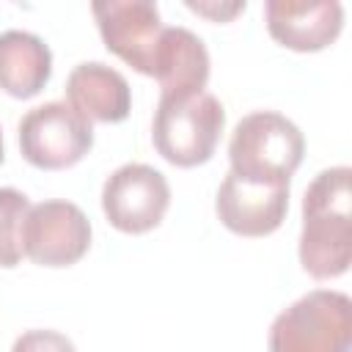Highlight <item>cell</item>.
<instances>
[{
	"label": "cell",
	"mask_w": 352,
	"mask_h": 352,
	"mask_svg": "<svg viewBox=\"0 0 352 352\" xmlns=\"http://www.w3.org/2000/svg\"><path fill=\"white\" fill-rule=\"evenodd\" d=\"M352 170L336 165L322 170L302 195L300 264L316 280L338 278L352 261Z\"/></svg>",
	"instance_id": "obj_1"
},
{
	"label": "cell",
	"mask_w": 352,
	"mask_h": 352,
	"mask_svg": "<svg viewBox=\"0 0 352 352\" xmlns=\"http://www.w3.org/2000/svg\"><path fill=\"white\" fill-rule=\"evenodd\" d=\"M305 154V138L294 121L275 110L245 116L231 135V173L256 184H289Z\"/></svg>",
	"instance_id": "obj_2"
},
{
	"label": "cell",
	"mask_w": 352,
	"mask_h": 352,
	"mask_svg": "<svg viewBox=\"0 0 352 352\" xmlns=\"http://www.w3.org/2000/svg\"><path fill=\"white\" fill-rule=\"evenodd\" d=\"M226 110L209 91L184 96H160L151 124V140L162 160L176 168L204 165L220 140Z\"/></svg>",
	"instance_id": "obj_3"
},
{
	"label": "cell",
	"mask_w": 352,
	"mask_h": 352,
	"mask_svg": "<svg viewBox=\"0 0 352 352\" xmlns=\"http://www.w3.org/2000/svg\"><path fill=\"white\" fill-rule=\"evenodd\" d=\"M267 346L270 352H349L352 300L333 289L308 292L275 316Z\"/></svg>",
	"instance_id": "obj_4"
},
{
	"label": "cell",
	"mask_w": 352,
	"mask_h": 352,
	"mask_svg": "<svg viewBox=\"0 0 352 352\" xmlns=\"http://www.w3.org/2000/svg\"><path fill=\"white\" fill-rule=\"evenodd\" d=\"M91 146L94 126L69 102L38 104L19 121V151L33 168H72L91 151Z\"/></svg>",
	"instance_id": "obj_5"
},
{
	"label": "cell",
	"mask_w": 352,
	"mask_h": 352,
	"mask_svg": "<svg viewBox=\"0 0 352 352\" xmlns=\"http://www.w3.org/2000/svg\"><path fill=\"white\" fill-rule=\"evenodd\" d=\"M168 179L143 162H126L113 170L102 187V209L113 228L124 234H146L157 228L168 212Z\"/></svg>",
	"instance_id": "obj_6"
},
{
	"label": "cell",
	"mask_w": 352,
	"mask_h": 352,
	"mask_svg": "<svg viewBox=\"0 0 352 352\" xmlns=\"http://www.w3.org/2000/svg\"><path fill=\"white\" fill-rule=\"evenodd\" d=\"M91 248V223L72 201H41L22 223V253L41 267H72Z\"/></svg>",
	"instance_id": "obj_7"
},
{
	"label": "cell",
	"mask_w": 352,
	"mask_h": 352,
	"mask_svg": "<svg viewBox=\"0 0 352 352\" xmlns=\"http://www.w3.org/2000/svg\"><path fill=\"white\" fill-rule=\"evenodd\" d=\"M91 11L104 47L135 72L151 77L154 52L162 36L157 6L151 0H96Z\"/></svg>",
	"instance_id": "obj_8"
},
{
	"label": "cell",
	"mask_w": 352,
	"mask_h": 352,
	"mask_svg": "<svg viewBox=\"0 0 352 352\" xmlns=\"http://www.w3.org/2000/svg\"><path fill=\"white\" fill-rule=\"evenodd\" d=\"M289 209V184H256L228 170L223 179L214 212L220 223L239 236H267L280 228Z\"/></svg>",
	"instance_id": "obj_9"
},
{
	"label": "cell",
	"mask_w": 352,
	"mask_h": 352,
	"mask_svg": "<svg viewBox=\"0 0 352 352\" xmlns=\"http://www.w3.org/2000/svg\"><path fill=\"white\" fill-rule=\"evenodd\" d=\"M264 14L270 36L294 52H319L344 28V6L336 0H270Z\"/></svg>",
	"instance_id": "obj_10"
},
{
	"label": "cell",
	"mask_w": 352,
	"mask_h": 352,
	"mask_svg": "<svg viewBox=\"0 0 352 352\" xmlns=\"http://www.w3.org/2000/svg\"><path fill=\"white\" fill-rule=\"evenodd\" d=\"M66 99L88 124H118L129 116L132 107V91L126 77L99 60L72 69L66 80Z\"/></svg>",
	"instance_id": "obj_11"
},
{
	"label": "cell",
	"mask_w": 352,
	"mask_h": 352,
	"mask_svg": "<svg viewBox=\"0 0 352 352\" xmlns=\"http://www.w3.org/2000/svg\"><path fill=\"white\" fill-rule=\"evenodd\" d=\"M151 77L160 82L162 96H184L204 91L209 80V52L204 41L187 28H162Z\"/></svg>",
	"instance_id": "obj_12"
},
{
	"label": "cell",
	"mask_w": 352,
	"mask_h": 352,
	"mask_svg": "<svg viewBox=\"0 0 352 352\" xmlns=\"http://www.w3.org/2000/svg\"><path fill=\"white\" fill-rule=\"evenodd\" d=\"M52 74L50 47L28 30L0 33V88L14 99L36 96Z\"/></svg>",
	"instance_id": "obj_13"
},
{
	"label": "cell",
	"mask_w": 352,
	"mask_h": 352,
	"mask_svg": "<svg viewBox=\"0 0 352 352\" xmlns=\"http://www.w3.org/2000/svg\"><path fill=\"white\" fill-rule=\"evenodd\" d=\"M30 201L14 187H0V267H16L22 253V223Z\"/></svg>",
	"instance_id": "obj_14"
},
{
	"label": "cell",
	"mask_w": 352,
	"mask_h": 352,
	"mask_svg": "<svg viewBox=\"0 0 352 352\" xmlns=\"http://www.w3.org/2000/svg\"><path fill=\"white\" fill-rule=\"evenodd\" d=\"M11 352H77V349L58 330H28L14 341Z\"/></svg>",
	"instance_id": "obj_15"
},
{
	"label": "cell",
	"mask_w": 352,
	"mask_h": 352,
	"mask_svg": "<svg viewBox=\"0 0 352 352\" xmlns=\"http://www.w3.org/2000/svg\"><path fill=\"white\" fill-rule=\"evenodd\" d=\"M187 8L204 14V16H212L214 22H226L231 19L234 14L245 11V3H231V6H214V3H187Z\"/></svg>",
	"instance_id": "obj_16"
},
{
	"label": "cell",
	"mask_w": 352,
	"mask_h": 352,
	"mask_svg": "<svg viewBox=\"0 0 352 352\" xmlns=\"http://www.w3.org/2000/svg\"><path fill=\"white\" fill-rule=\"evenodd\" d=\"M0 162H3V129H0Z\"/></svg>",
	"instance_id": "obj_17"
}]
</instances>
